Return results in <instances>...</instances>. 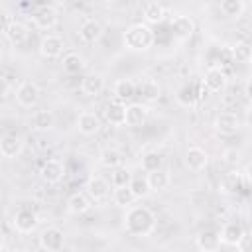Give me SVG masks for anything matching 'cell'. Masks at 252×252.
<instances>
[{
	"label": "cell",
	"instance_id": "obj_1",
	"mask_svg": "<svg viewBox=\"0 0 252 252\" xmlns=\"http://www.w3.org/2000/svg\"><path fill=\"white\" fill-rule=\"evenodd\" d=\"M124 230L130 234V236H138V238H144V236H150L154 230H156V215L152 209L148 207H142V205H130L126 207V213H124Z\"/></svg>",
	"mask_w": 252,
	"mask_h": 252
},
{
	"label": "cell",
	"instance_id": "obj_2",
	"mask_svg": "<svg viewBox=\"0 0 252 252\" xmlns=\"http://www.w3.org/2000/svg\"><path fill=\"white\" fill-rule=\"evenodd\" d=\"M154 39H156V33L154 30L140 22V24H132L130 28H126V32L122 33V41H124V47L130 49V51H148L152 45H154Z\"/></svg>",
	"mask_w": 252,
	"mask_h": 252
},
{
	"label": "cell",
	"instance_id": "obj_3",
	"mask_svg": "<svg viewBox=\"0 0 252 252\" xmlns=\"http://www.w3.org/2000/svg\"><path fill=\"white\" fill-rule=\"evenodd\" d=\"M110 181H106L102 175H91L85 185V193L91 197L93 203H102L110 197Z\"/></svg>",
	"mask_w": 252,
	"mask_h": 252
},
{
	"label": "cell",
	"instance_id": "obj_4",
	"mask_svg": "<svg viewBox=\"0 0 252 252\" xmlns=\"http://www.w3.org/2000/svg\"><path fill=\"white\" fill-rule=\"evenodd\" d=\"M39 96H41V91L33 81H24L16 89V100L24 108H33L39 102Z\"/></svg>",
	"mask_w": 252,
	"mask_h": 252
},
{
	"label": "cell",
	"instance_id": "obj_5",
	"mask_svg": "<svg viewBox=\"0 0 252 252\" xmlns=\"http://www.w3.org/2000/svg\"><path fill=\"white\" fill-rule=\"evenodd\" d=\"M219 238H220V244L242 248V244L246 240V230H244V226L240 222L232 220V222H226L222 226V230L219 232Z\"/></svg>",
	"mask_w": 252,
	"mask_h": 252
},
{
	"label": "cell",
	"instance_id": "obj_6",
	"mask_svg": "<svg viewBox=\"0 0 252 252\" xmlns=\"http://www.w3.org/2000/svg\"><path fill=\"white\" fill-rule=\"evenodd\" d=\"M37 222H39V217L32 209H20V211H16V215L12 219V224H14L16 232H20V234H32L37 228Z\"/></svg>",
	"mask_w": 252,
	"mask_h": 252
},
{
	"label": "cell",
	"instance_id": "obj_7",
	"mask_svg": "<svg viewBox=\"0 0 252 252\" xmlns=\"http://www.w3.org/2000/svg\"><path fill=\"white\" fill-rule=\"evenodd\" d=\"M39 246L47 252H59L65 246V232L59 226H47L39 234Z\"/></svg>",
	"mask_w": 252,
	"mask_h": 252
},
{
	"label": "cell",
	"instance_id": "obj_8",
	"mask_svg": "<svg viewBox=\"0 0 252 252\" xmlns=\"http://www.w3.org/2000/svg\"><path fill=\"white\" fill-rule=\"evenodd\" d=\"M32 22H33V26H35L37 30L49 32V30H53V28L57 26L59 14H57V10H55L53 6H39V8L32 14Z\"/></svg>",
	"mask_w": 252,
	"mask_h": 252
},
{
	"label": "cell",
	"instance_id": "obj_9",
	"mask_svg": "<svg viewBox=\"0 0 252 252\" xmlns=\"http://www.w3.org/2000/svg\"><path fill=\"white\" fill-rule=\"evenodd\" d=\"M213 128L222 136H232L240 130V118L236 112H219L213 120Z\"/></svg>",
	"mask_w": 252,
	"mask_h": 252
},
{
	"label": "cell",
	"instance_id": "obj_10",
	"mask_svg": "<svg viewBox=\"0 0 252 252\" xmlns=\"http://www.w3.org/2000/svg\"><path fill=\"white\" fill-rule=\"evenodd\" d=\"M63 47H65V41H63L61 35L47 33L39 41V55L45 57V59H57V57H61Z\"/></svg>",
	"mask_w": 252,
	"mask_h": 252
},
{
	"label": "cell",
	"instance_id": "obj_11",
	"mask_svg": "<svg viewBox=\"0 0 252 252\" xmlns=\"http://www.w3.org/2000/svg\"><path fill=\"white\" fill-rule=\"evenodd\" d=\"M169 28H171V33L179 39V41H185L193 35L195 32V22L191 16H185V14H177L171 18L169 22Z\"/></svg>",
	"mask_w": 252,
	"mask_h": 252
},
{
	"label": "cell",
	"instance_id": "obj_12",
	"mask_svg": "<svg viewBox=\"0 0 252 252\" xmlns=\"http://www.w3.org/2000/svg\"><path fill=\"white\" fill-rule=\"evenodd\" d=\"M183 163L189 171H203L209 165V154L199 146H189L185 152Z\"/></svg>",
	"mask_w": 252,
	"mask_h": 252
},
{
	"label": "cell",
	"instance_id": "obj_13",
	"mask_svg": "<svg viewBox=\"0 0 252 252\" xmlns=\"http://www.w3.org/2000/svg\"><path fill=\"white\" fill-rule=\"evenodd\" d=\"M226 87V75L220 67L213 65L205 71V77H203V89L209 91V93H220L222 89Z\"/></svg>",
	"mask_w": 252,
	"mask_h": 252
},
{
	"label": "cell",
	"instance_id": "obj_14",
	"mask_svg": "<svg viewBox=\"0 0 252 252\" xmlns=\"http://www.w3.org/2000/svg\"><path fill=\"white\" fill-rule=\"evenodd\" d=\"M4 35H6V39H8L12 45H22V43L28 41L30 30H28V26H26L24 22H20V20H10V22L6 24V28H4Z\"/></svg>",
	"mask_w": 252,
	"mask_h": 252
},
{
	"label": "cell",
	"instance_id": "obj_15",
	"mask_svg": "<svg viewBox=\"0 0 252 252\" xmlns=\"http://www.w3.org/2000/svg\"><path fill=\"white\" fill-rule=\"evenodd\" d=\"M39 177L45 183L55 185L65 177V165L59 159H47V161H43V165L39 169Z\"/></svg>",
	"mask_w": 252,
	"mask_h": 252
},
{
	"label": "cell",
	"instance_id": "obj_16",
	"mask_svg": "<svg viewBox=\"0 0 252 252\" xmlns=\"http://www.w3.org/2000/svg\"><path fill=\"white\" fill-rule=\"evenodd\" d=\"M203 91H205V89H203ZM203 91H199L195 83H187V85H183V87L177 89L175 100H177V104L183 106V108H193V106L199 102Z\"/></svg>",
	"mask_w": 252,
	"mask_h": 252
},
{
	"label": "cell",
	"instance_id": "obj_17",
	"mask_svg": "<svg viewBox=\"0 0 252 252\" xmlns=\"http://www.w3.org/2000/svg\"><path fill=\"white\" fill-rule=\"evenodd\" d=\"M148 120V108L142 102H130L126 106V116H124V124L130 128H140L144 126Z\"/></svg>",
	"mask_w": 252,
	"mask_h": 252
},
{
	"label": "cell",
	"instance_id": "obj_18",
	"mask_svg": "<svg viewBox=\"0 0 252 252\" xmlns=\"http://www.w3.org/2000/svg\"><path fill=\"white\" fill-rule=\"evenodd\" d=\"M77 130L83 134V136H94L100 132V118L91 112V110H85L79 114L77 118Z\"/></svg>",
	"mask_w": 252,
	"mask_h": 252
},
{
	"label": "cell",
	"instance_id": "obj_19",
	"mask_svg": "<svg viewBox=\"0 0 252 252\" xmlns=\"http://www.w3.org/2000/svg\"><path fill=\"white\" fill-rule=\"evenodd\" d=\"M102 33H104L102 24H100L98 20H93V18L85 20V22L81 24V28H79V37H81L85 43H96V41L102 37Z\"/></svg>",
	"mask_w": 252,
	"mask_h": 252
},
{
	"label": "cell",
	"instance_id": "obj_20",
	"mask_svg": "<svg viewBox=\"0 0 252 252\" xmlns=\"http://www.w3.org/2000/svg\"><path fill=\"white\" fill-rule=\"evenodd\" d=\"M24 150V140L16 134H8L0 140V156L6 158V159H14L22 154Z\"/></svg>",
	"mask_w": 252,
	"mask_h": 252
},
{
	"label": "cell",
	"instance_id": "obj_21",
	"mask_svg": "<svg viewBox=\"0 0 252 252\" xmlns=\"http://www.w3.org/2000/svg\"><path fill=\"white\" fill-rule=\"evenodd\" d=\"M146 179H148V185H150V191H152V193L165 191V189L171 185V175H169V171L163 169V167L154 169V171H148Z\"/></svg>",
	"mask_w": 252,
	"mask_h": 252
},
{
	"label": "cell",
	"instance_id": "obj_22",
	"mask_svg": "<svg viewBox=\"0 0 252 252\" xmlns=\"http://www.w3.org/2000/svg\"><path fill=\"white\" fill-rule=\"evenodd\" d=\"M93 209V201H91V197L87 195V193H83V191H77V193H73L69 199H67V211L71 213V215H85V213H89Z\"/></svg>",
	"mask_w": 252,
	"mask_h": 252
},
{
	"label": "cell",
	"instance_id": "obj_23",
	"mask_svg": "<svg viewBox=\"0 0 252 252\" xmlns=\"http://www.w3.org/2000/svg\"><path fill=\"white\" fill-rule=\"evenodd\" d=\"M136 93H140L146 102H156L161 96V87H159V83L156 79L148 77V79H144V81H140L136 85Z\"/></svg>",
	"mask_w": 252,
	"mask_h": 252
},
{
	"label": "cell",
	"instance_id": "obj_24",
	"mask_svg": "<svg viewBox=\"0 0 252 252\" xmlns=\"http://www.w3.org/2000/svg\"><path fill=\"white\" fill-rule=\"evenodd\" d=\"M124 116H126V104L120 100H110L104 106V118L112 126H124Z\"/></svg>",
	"mask_w": 252,
	"mask_h": 252
},
{
	"label": "cell",
	"instance_id": "obj_25",
	"mask_svg": "<svg viewBox=\"0 0 252 252\" xmlns=\"http://www.w3.org/2000/svg\"><path fill=\"white\" fill-rule=\"evenodd\" d=\"M32 126H33V130H37L41 134L43 132H49L55 126V114L51 110H47V108L35 110L33 116H32Z\"/></svg>",
	"mask_w": 252,
	"mask_h": 252
},
{
	"label": "cell",
	"instance_id": "obj_26",
	"mask_svg": "<svg viewBox=\"0 0 252 252\" xmlns=\"http://www.w3.org/2000/svg\"><path fill=\"white\" fill-rule=\"evenodd\" d=\"M81 91L87 96H96L104 91V77L100 73H91L81 81Z\"/></svg>",
	"mask_w": 252,
	"mask_h": 252
},
{
	"label": "cell",
	"instance_id": "obj_27",
	"mask_svg": "<svg viewBox=\"0 0 252 252\" xmlns=\"http://www.w3.org/2000/svg\"><path fill=\"white\" fill-rule=\"evenodd\" d=\"M195 244L199 250H205V252H213L220 246V238H219V232L213 230V228H207V230H201L195 238Z\"/></svg>",
	"mask_w": 252,
	"mask_h": 252
},
{
	"label": "cell",
	"instance_id": "obj_28",
	"mask_svg": "<svg viewBox=\"0 0 252 252\" xmlns=\"http://www.w3.org/2000/svg\"><path fill=\"white\" fill-rule=\"evenodd\" d=\"M122 161H124V156H122V152L118 148L108 146V148L100 150V154H98V163L102 167H106V169H114V167L122 165Z\"/></svg>",
	"mask_w": 252,
	"mask_h": 252
},
{
	"label": "cell",
	"instance_id": "obj_29",
	"mask_svg": "<svg viewBox=\"0 0 252 252\" xmlns=\"http://www.w3.org/2000/svg\"><path fill=\"white\" fill-rule=\"evenodd\" d=\"M61 67H63V71L69 73V75H79V73L85 69V57H83L81 53H77V51H69V53L63 55Z\"/></svg>",
	"mask_w": 252,
	"mask_h": 252
},
{
	"label": "cell",
	"instance_id": "obj_30",
	"mask_svg": "<svg viewBox=\"0 0 252 252\" xmlns=\"http://www.w3.org/2000/svg\"><path fill=\"white\" fill-rule=\"evenodd\" d=\"M114 96H116V100H120V102H128V100H132L134 96H136V83L134 81H130V79H118L116 83H114Z\"/></svg>",
	"mask_w": 252,
	"mask_h": 252
},
{
	"label": "cell",
	"instance_id": "obj_31",
	"mask_svg": "<svg viewBox=\"0 0 252 252\" xmlns=\"http://www.w3.org/2000/svg\"><path fill=\"white\" fill-rule=\"evenodd\" d=\"M142 16H144V24H148V26H152V24H161V22L165 20V10H163V6H161L159 2H148V4L144 6Z\"/></svg>",
	"mask_w": 252,
	"mask_h": 252
},
{
	"label": "cell",
	"instance_id": "obj_32",
	"mask_svg": "<svg viewBox=\"0 0 252 252\" xmlns=\"http://www.w3.org/2000/svg\"><path fill=\"white\" fill-rule=\"evenodd\" d=\"M112 203L116 207L126 209V207L136 203V197H134V193L128 185H120V187H114V191H112Z\"/></svg>",
	"mask_w": 252,
	"mask_h": 252
},
{
	"label": "cell",
	"instance_id": "obj_33",
	"mask_svg": "<svg viewBox=\"0 0 252 252\" xmlns=\"http://www.w3.org/2000/svg\"><path fill=\"white\" fill-rule=\"evenodd\" d=\"M242 185V177L238 171H232V173H226L220 183H219V191L220 193H226V195H234Z\"/></svg>",
	"mask_w": 252,
	"mask_h": 252
},
{
	"label": "cell",
	"instance_id": "obj_34",
	"mask_svg": "<svg viewBox=\"0 0 252 252\" xmlns=\"http://www.w3.org/2000/svg\"><path fill=\"white\" fill-rule=\"evenodd\" d=\"M128 187L132 189V193H134L136 201H138V199H146V197L152 193V191H150V185H148L146 175H132V177H130V181H128Z\"/></svg>",
	"mask_w": 252,
	"mask_h": 252
},
{
	"label": "cell",
	"instance_id": "obj_35",
	"mask_svg": "<svg viewBox=\"0 0 252 252\" xmlns=\"http://www.w3.org/2000/svg\"><path fill=\"white\" fill-rule=\"evenodd\" d=\"M244 0H220V12L226 18H240L244 14Z\"/></svg>",
	"mask_w": 252,
	"mask_h": 252
},
{
	"label": "cell",
	"instance_id": "obj_36",
	"mask_svg": "<svg viewBox=\"0 0 252 252\" xmlns=\"http://www.w3.org/2000/svg\"><path fill=\"white\" fill-rule=\"evenodd\" d=\"M140 165H142V169L148 173V171L159 169V167L163 165V158H161V154H158V152L150 150V152H146V154L142 156V159H140Z\"/></svg>",
	"mask_w": 252,
	"mask_h": 252
},
{
	"label": "cell",
	"instance_id": "obj_37",
	"mask_svg": "<svg viewBox=\"0 0 252 252\" xmlns=\"http://www.w3.org/2000/svg\"><path fill=\"white\" fill-rule=\"evenodd\" d=\"M230 53H232V57H234L236 61H240V63H248V61L252 59V47L248 45V41H236V43L232 45Z\"/></svg>",
	"mask_w": 252,
	"mask_h": 252
},
{
	"label": "cell",
	"instance_id": "obj_38",
	"mask_svg": "<svg viewBox=\"0 0 252 252\" xmlns=\"http://www.w3.org/2000/svg\"><path fill=\"white\" fill-rule=\"evenodd\" d=\"M130 177H132V173H128L126 169H122V167L118 165V167H114V169H112V181H110V185H112V187L128 185Z\"/></svg>",
	"mask_w": 252,
	"mask_h": 252
},
{
	"label": "cell",
	"instance_id": "obj_39",
	"mask_svg": "<svg viewBox=\"0 0 252 252\" xmlns=\"http://www.w3.org/2000/svg\"><path fill=\"white\" fill-rule=\"evenodd\" d=\"M222 161H224L226 165H230V167H236V165L240 163V152H238L236 148H226V150L222 152Z\"/></svg>",
	"mask_w": 252,
	"mask_h": 252
},
{
	"label": "cell",
	"instance_id": "obj_40",
	"mask_svg": "<svg viewBox=\"0 0 252 252\" xmlns=\"http://www.w3.org/2000/svg\"><path fill=\"white\" fill-rule=\"evenodd\" d=\"M8 93H10V83H8V79H6V77H2V75H0V102L8 96Z\"/></svg>",
	"mask_w": 252,
	"mask_h": 252
},
{
	"label": "cell",
	"instance_id": "obj_41",
	"mask_svg": "<svg viewBox=\"0 0 252 252\" xmlns=\"http://www.w3.org/2000/svg\"><path fill=\"white\" fill-rule=\"evenodd\" d=\"M2 248H6V234L0 230V250H2Z\"/></svg>",
	"mask_w": 252,
	"mask_h": 252
},
{
	"label": "cell",
	"instance_id": "obj_42",
	"mask_svg": "<svg viewBox=\"0 0 252 252\" xmlns=\"http://www.w3.org/2000/svg\"><path fill=\"white\" fill-rule=\"evenodd\" d=\"M244 96L250 98V85H248V81H246V85H244Z\"/></svg>",
	"mask_w": 252,
	"mask_h": 252
},
{
	"label": "cell",
	"instance_id": "obj_43",
	"mask_svg": "<svg viewBox=\"0 0 252 252\" xmlns=\"http://www.w3.org/2000/svg\"><path fill=\"white\" fill-rule=\"evenodd\" d=\"M104 2H116V0H104Z\"/></svg>",
	"mask_w": 252,
	"mask_h": 252
}]
</instances>
